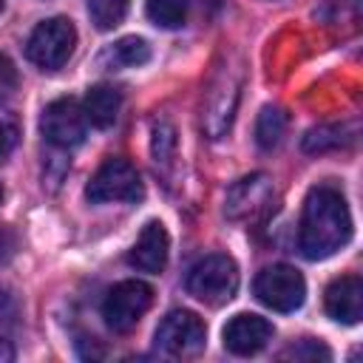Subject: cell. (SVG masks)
I'll list each match as a JSON object with an SVG mask.
<instances>
[{
	"label": "cell",
	"instance_id": "cell-1",
	"mask_svg": "<svg viewBox=\"0 0 363 363\" xmlns=\"http://www.w3.org/2000/svg\"><path fill=\"white\" fill-rule=\"evenodd\" d=\"M352 238V216L340 190L320 184L312 187L303 199L298 247L309 261H320L335 255Z\"/></svg>",
	"mask_w": 363,
	"mask_h": 363
},
{
	"label": "cell",
	"instance_id": "cell-2",
	"mask_svg": "<svg viewBox=\"0 0 363 363\" xmlns=\"http://www.w3.org/2000/svg\"><path fill=\"white\" fill-rule=\"evenodd\" d=\"M187 292L207 306H221L238 292V267L230 255L213 252L204 255L187 272Z\"/></svg>",
	"mask_w": 363,
	"mask_h": 363
},
{
	"label": "cell",
	"instance_id": "cell-3",
	"mask_svg": "<svg viewBox=\"0 0 363 363\" xmlns=\"http://www.w3.org/2000/svg\"><path fill=\"white\" fill-rule=\"evenodd\" d=\"M77 45V28L68 17H48L34 26L26 43V57L43 68V71H57L62 68Z\"/></svg>",
	"mask_w": 363,
	"mask_h": 363
},
{
	"label": "cell",
	"instance_id": "cell-4",
	"mask_svg": "<svg viewBox=\"0 0 363 363\" xmlns=\"http://www.w3.org/2000/svg\"><path fill=\"white\" fill-rule=\"evenodd\" d=\"M153 340H156V349L164 352V354H173V357H190V354H199L207 343V326L204 320L190 312V309H173L167 312L156 332H153Z\"/></svg>",
	"mask_w": 363,
	"mask_h": 363
},
{
	"label": "cell",
	"instance_id": "cell-5",
	"mask_svg": "<svg viewBox=\"0 0 363 363\" xmlns=\"http://www.w3.org/2000/svg\"><path fill=\"white\" fill-rule=\"evenodd\" d=\"M252 292L264 306L275 312H295L306 298V281L295 267L272 264L255 275Z\"/></svg>",
	"mask_w": 363,
	"mask_h": 363
},
{
	"label": "cell",
	"instance_id": "cell-6",
	"mask_svg": "<svg viewBox=\"0 0 363 363\" xmlns=\"http://www.w3.org/2000/svg\"><path fill=\"white\" fill-rule=\"evenodd\" d=\"M142 176L128 159H108L88 182L85 196L91 204L108 201H139L142 199Z\"/></svg>",
	"mask_w": 363,
	"mask_h": 363
},
{
	"label": "cell",
	"instance_id": "cell-7",
	"mask_svg": "<svg viewBox=\"0 0 363 363\" xmlns=\"http://www.w3.org/2000/svg\"><path fill=\"white\" fill-rule=\"evenodd\" d=\"M153 303V289L145 281L128 278L111 286L102 301V318L113 332H130Z\"/></svg>",
	"mask_w": 363,
	"mask_h": 363
},
{
	"label": "cell",
	"instance_id": "cell-8",
	"mask_svg": "<svg viewBox=\"0 0 363 363\" xmlns=\"http://www.w3.org/2000/svg\"><path fill=\"white\" fill-rule=\"evenodd\" d=\"M238 71L235 68H221L207 91V102H204V113H201V125L204 133L210 139H221L235 116V105H238Z\"/></svg>",
	"mask_w": 363,
	"mask_h": 363
},
{
	"label": "cell",
	"instance_id": "cell-9",
	"mask_svg": "<svg viewBox=\"0 0 363 363\" xmlns=\"http://www.w3.org/2000/svg\"><path fill=\"white\" fill-rule=\"evenodd\" d=\"M272 199H275V187L269 182V176L264 173H252L238 179L224 199V213L233 221H258L272 210Z\"/></svg>",
	"mask_w": 363,
	"mask_h": 363
},
{
	"label": "cell",
	"instance_id": "cell-10",
	"mask_svg": "<svg viewBox=\"0 0 363 363\" xmlns=\"http://www.w3.org/2000/svg\"><path fill=\"white\" fill-rule=\"evenodd\" d=\"M40 130H43L45 142L54 145V147L79 145L85 139V130H88V119H85L82 105L71 96L48 102L43 116H40Z\"/></svg>",
	"mask_w": 363,
	"mask_h": 363
},
{
	"label": "cell",
	"instance_id": "cell-11",
	"mask_svg": "<svg viewBox=\"0 0 363 363\" xmlns=\"http://www.w3.org/2000/svg\"><path fill=\"white\" fill-rule=\"evenodd\" d=\"M275 329L267 318L252 315V312H238L227 320L221 337H224V349L238 354V357H250L255 352H261L269 340H272Z\"/></svg>",
	"mask_w": 363,
	"mask_h": 363
},
{
	"label": "cell",
	"instance_id": "cell-12",
	"mask_svg": "<svg viewBox=\"0 0 363 363\" xmlns=\"http://www.w3.org/2000/svg\"><path fill=\"white\" fill-rule=\"evenodd\" d=\"M167 255H170V235H167L164 224L162 221H147L142 227L136 244L128 252V264L136 267L139 272L159 275L167 264Z\"/></svg>",
	"mask_w": 363,
	"mask_h": 363
},
{
	"label": "cell",
	"instance_id": "cell-13",
	"mask_svg": "<svg viewBox=\"0 0 363 363\" xmlns=\"http://www.w3.org/2000/svg\"><path fill=\"white\" fill-rule=\"evenodd\" d=\"M326 315L337 323L354 326L363 318V281L357 275H343L326 286L323 295Z\"/></svg>",
	"mask_w": 363,
	"mask_h": 363
},
{
	"label": "cell",
	"instance_id": "cell-14",
	"mask_svg": "<svg viewBox=\"0 0 363 363\" xmlns=\"http://www.w3.org/2000/svg\"><path fill=\"white\" fill-rule=\"evenodd\" d=\"M150 60V45L142 37H119L116 43L105 45L96 57V65L102 71H122V68H136Z\"/></svg>",
	"mask_w": 363,
	"mask_h": 363
},
{
	"label": "cell",
	"instance_id": "cell-15",
	"mask_svg": "<svg viewBox=\"0 0 363 363\" xmlns=\"http://www.w3.org/2000/svg\"><path fill=\"white\" fill-rule=\"evenodd\" d=\"M119 105H122V94L113 85H94L82 99L85 119L94 128H111L119 116Z\"/></svg>",
	"mask_w": 363,
	"mask_h": 363
},
{
	"label": "cell",
	"instance_id": "cell-16",
	"mask_svg": "<svg viewBox=\"0 0 363 363\" xmlns=\"http://www.w3.org/2000/svg\"><path fill=\"white\" fill-rule=\"evenodd\" d=\"M284 130H286V113L281 108H275V105L261 108V113L255 119V142H258V147H264V150L278 147L281 139H284Z\"/></svg>",
	"mask_w": 363,
	"mask_h": 363
},
{
	"label": "cell",
	"instance_id": "cell-17",
	"mask_svg": "<svg viewBox=\"0 0 363 363\" xmlns=\"http://www.w3.org/2000/svg\"><path fill=\"white\" fill-rule=\"evenodd\" d=\"M354 136L346 125H318L312 130H306L303 136V150L306 153H323V150H335L349 145Z\"/></svg>",
	"mask_w": 363,
	"mask_h": 363
},
{
	"label": "cell",
	"instance_id": "cell-18",
	"mask_svg": "<svg viewBox=\"0 0 363 363\" xmlns=\"http://www.w3.org/2000/svg\"><path fill=\"white\" fill-rule=\"evenodd\" d=\"M145 11L159 28H179L187 20V0H145Z\"/></svg>",
	"mask_w": 363,
	"mask_h": 363
},
{
	"label": "cell",
	"instance_id": "cell-19",
	"mask_svg": "<svg viewBox=\"0 0 363 363\" xmlns=\"http://www.w3.org/2000/svg\"><path fill=\"white\" fill-rule=\"evenodd\" d=\"M128 11V0H88V14H91V23L99 28V31H111L122 23Z\"/></svg>",
	"mask_w": 363,
	"mask_h": 363
},
{
	"label": "cell",
	"instance_id": "cell-20",
	"mask_svg": "<svg viewBox=\"0 0 363 363\" xmlns=\"http://www.w3.org/2000/svg\"><path fill=\"white\" fill-rule=\"evenodd\" d=\"M176 150V130L167 119H156L153 122V139H150V153L156 164H167L173 159Z\"/></svg>",
	"mask_w": 363,
	"mask_h": 363
},
{
	"label": "cell",
	"instance_id": "cell-21",
	"mask_svg": "<svg viewBox=\"0 0 363 363\" xmlns=\"http://www.w3.org/2000/svg\"><path fill=\"white\" fill-rule=\"evenodd\" d=\"M281 357H295V360H329V349L318 340H301L298 346L286 349Z\"/></svg>",
	"mask_w": 363,
	"mask_h": 363
},
{
	"label": "cell",
	"instance_id": "cell-22",
	"mask_svg": "<svg viewBox=\"0 0 363 363\" xmlns=\"http://www.w3.org/2000/svg\"><path fill=\"white\" fill-rule=\"evenodd\" d=\"M17 91V68L9 57L0 54V105L6 99H11V94Z\"/></svg>",
	"mask_w": 363,
	"mask_h": 363
},
{
	"label": "cell",
	"instance_id": "cell-23",
	"mask_svg": "<svg viewBox=\"0 0 363 363\" xmlns=\"http://www.w3.org/2000/svg\"><path fill=\"white\" fill-rule=\"evenodd\" d=\"M14 147H17V128L9 122H0V162L9 159Z\"/></svg>",
	"mask_w": 363,
	"mask_h": 363
},
{
	"label": "cell",
	"instance_id": "cell-24",
	"mask_svg": "<svg viewBox=\"0 0 363 363\" xmlns=\"http://www.w3.org/2000/svg\"><path fill=\"white\" fill-rule=\"evenodd\" d=\"M14 250H17V235L6 224H0V264H6L14 255Z\"/></svg>",
	"mask_w": 363,
	"mask_h": 363
},
{
	"label": "cell",
	"instance_id": "cell-25",
	"mask_svg": "<svg viewBox=\"0 0 363 363\" xmlns=\"http://www.w3.org/2000/svg\"><path fill=\"white\" fill-rule=\"evenodd\" d=\"M0 201H3V187H0Z\"/></svg>",
	"mask_w": 363,
	"mask_h": 363
},
{
	"label": "cell",
	"instance_id": "cell-26",
	"mask_svg": "<svg viewBox=\"0 0 363 363\" xmlns=\"http://www.w3.org/2000/svg\"><path fill=\"white\" fill-rule=\"evenodd\" d=\"M0 11H3V0H0Z\"/></svg>",
	"mask_w": 363,
	"mask_h": 363
}]
</instances>
